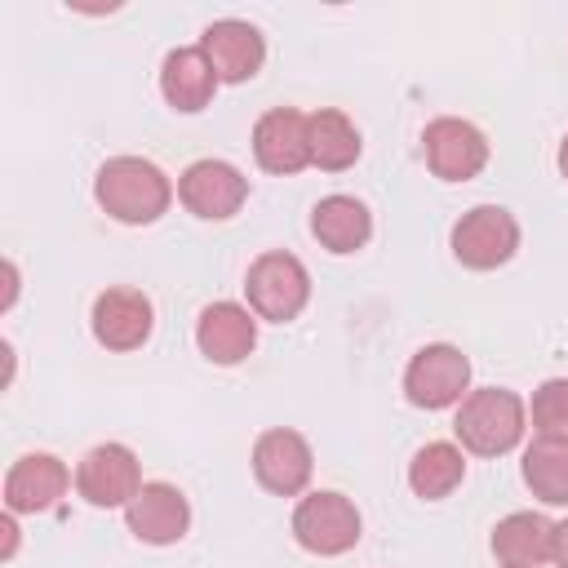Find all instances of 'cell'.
<instances>
[{
	"label": "cell",
	"mask_w": 568,
	"mask_h": 568,
	"mask_svg": "<svg viewBox=\"0 0 568 568\" xmlns=\"http://www.w3.org/2000/svg\"><path fill=\"white\" fill-rule=\"evenodd\" d=\"M93 200L102 204L106 217L124 226H151L169 213L173 204V182L164 178L160 164L142 155H115L98 169L93 178Z\"/></svg>",
	"instance_id": "obj_1"
},
{
	"label": "cell",
	"mask_w": 568,
	"mask_h": 568,
	"mask_svg": "<svg viewBox=\"0 0 568 568\" xmlns=\"http://www.w3.org/2000/svg\"><path fill=\"white\" fill-rule=\"evenodd\" d=\"M453 430H457V439H462L466 453H475V457H501V453H510L524 439L528 408L506 386H479V390H470L457 404Z\"/></svg>",
	"instance_id": "obj_2"
},
{
	"label": "cell",
	"mask_w": 568,
	"mask_h": 568,
	"mask_svg": "<svg viewBox=\"0 0 568 568\" xmlns=\"http://www.w3.org/2000/svg\"><path fill=\"white\" fill-rule=\"evenodd\" d=\"M244 293H248V311L257 320L271 324H288L306 311L311 302V271L293 257V253H262L248 275H244Z\"/></svg>",
	"instance_id": "obj_3"
},
{
	"label": "cell",
	"mask_w": 568,
	"mask_h": 568,
	"mask_svg": "<svg viewBox=\"0 0 568 568\" xmlns=\"http://www.w3.org/2000/svg\"><path fill=\"white\" fill-rule=\"evenodd\" d=\"M404 395H408V404H417L426 413L462 404L470 395V359L453 342L422 346L404 368Z\"/></svg>",
	"instance_id": "obj_4"
},
{
	"label": "cell",
	"mask_w": 568,
	"mask_h": 568,
	"mask_svg": "<svg viewBox=\"0 0 568 568\" xmlns=\"http://www.w3.org/2000/svg\"><path fill=\"white\" fill-rule=\"evenodd\" d=\"M359 532H364V519L355 501L342 493H311L293 510V537L311 555H324V559L346 555L359 541Z\"/></svg>",
	"instance_id": "obj_5"
},
{
	"label": "cell",
	"mask_w": 568,
	"mask_h": 568,
	"mask_svg": "<svg viewBox=\"0 0 568 568\" xmlns=\"http://www.w3.org/2000/svg\"><path fill=\"white\" fill-rule=\"evenodd\" d=\"M519 248V222L501 204H475L453 226V257L470 271H497Z\"/></svg>",
	"instance_id": "obj_6"
},
{
	"label": "cell",
	"mask_w": 568,
	"mask_h": 568,
	"mask_svg": "<svg viewBox=\"0 0 568 568\" xmlns=\"http://www.w3.org/2000/svg\"><path fill=\"white\" fill-rule=\"evenodd\" d=\"M138 488H142V466L129 444H98L75 466V493L98 510L129 506Z\"/></svg>",
	"instance_id": "obj_7"
},
{
	"label": "cell",
	"mask_w": 568,
	"mask_h": 568,
	"mask_svg": "<svg viewBox=\"0 0 568 568\" xmlns=\"http://www.w3.org/2000/svg\"><path fill=\"white\" fill-rule=\"evenodd\" d=\"M178 200L204 222H226L248 200V178L226 160H195L178 178Z\"/></svg>",
	"instance_id": "obj_8"
},
{
	"label": "cell",
	"mask_w": 568,
	"mask_h": 568,
	"mask_svg": "<svg viewBox=\"0 0 568 568\" xmlns=\"http://www.w3.org/2000/svg\"><path fill=\"white\" fill-rule=\"evenodd\" d=\"M422 146H426L430 173L444 182H470L488 164V138L470 120H457V115L430 120L422 133Z\"/></svg>",
	"instance_id": "obj_9"
},
{
	"label": "cell",
	"mask_w": 568,
	"mask_h": 568,
	"mask_svg": "<svg viewBox=\"0 0 568 568\" xmlns=\"http://www.w3.org/2000/svg\"><path fill=\"white\" fill-rule=\"evenodd\" d=\"M311 470H315V457H311V444L297 430L275 426V430L257 435V444H253V475H257V484L266 493L297 497L311 484Z\"/></svg>",
	"instance_id": "obj_10"
},
{
	"label": "cell",
	"mask_w": 568,
	"mask_h": 568,
	"mask_svg": "<svg viewBox=\"0 0 568 568\" xmlns=\"http://www.w3.org/2000/svg\"><path fill=\"white\" fill-rule=\"evenodd\" d=\"M200 49H204V58H209V67L217 71L222 84H244L266 62V40L244 18H217V22H209L204 36H200Z\"/></svg>",
	"instance_id": "obj_11"
},
{
	"label": "cell",
	"mask_w": 568,
	"mask_h": 568,
	"mask_svg": "<svg viewBox=\"0 0 568 568\" xmlns=\"http://www.w3.org/2000/svg\"><path fill=\"white\" fill-rule=\"evenodd\" d=\"M89 324L106 351H138L155 328V306L138 288H106L93 297Z\"/></svg>",
	"instance_id": "obj_12"
},
{
	"label": "cell",
	"mask_w": 568,
	"mask_h": 568,
	"mask_svg": "<svg viewBox=\"0 0 568 568\" xmlns=\"http://www.w3.org/2000/svg\"><path fill=\"white\" fill-rule=\"evenodd\" d=\"M124 519H129V532L146 546H173L186 537L191 528V506L182 497V488L173 484H142L138 497L124 506Z\"/></svg>",
	"instance_id": "obj_13"
},
{
	"label": "cell",
	"mask_w": 568,
	"mask_h": 568,
	"mask_svg": "<svg viewBox=\"0 0 568 568\" xmlns=\"http://www.w3.org/2000/svg\"><path fill=\"white\" fill-rule=\"evenodd\" d=\"M253 160L266 173H302L311 164V138H306V115L293 106H275L253 124Z\"/></svg>",
	"instance_id": "obj_14"
},
{
	"label": "cell",
	"mask_w": 568,
	"mask_h": 568,
	"mask_svg": "<svg viewBox=\"0 0 568 568\" xmlns=\"http://www.w3.org/2000/svg\"><path fill=\"white\" fill-rule=\"evenodd\" d=\"M195 346L209 364H240L257 346V320L240 302H209L195 320Z\"/></svg>",
	"instance_id": "obj_15"
},
{
	"label": "cell",
	"mask_w": 568,
	"mask_h": 568,
	"mask_svg": "<svg viewBox=\"0 0 568 568\" xmlns=\"http://www.w3.org/2000/svg\"><path fill=\"white\" fill-rule=\"evenodd\" d=\"M71 484V470L53 457V453H27L9 466L4 475V506L13 515H40V510H53L62 501Z\"/></svg>",
	"instance_id": "obj_16"
},
{
	"label": "cell",
	"mask_w": 568,
	"mask_h": 568,
	"mask_svg": "<svg viewBox=\"0 0 568 568\" xmlns=\"http://www.w3.org/2000/svg\"><path fill=\"white\" fill-rule=\"evenodd\" d=\"M217 84H222V80H217V71L209 67V58H204L200 44L173 49V53L164 58V67H160V93H164V102H169L173 111H186V115L204 111V106L213 102Z\"/></svg>",
	"instance_id": "obj_17"
},
{
	"label": "cell",
	"mask_w": 568,
	"mask_h": 568,
	"mask_svg": "<svg viewBox=\"0 0 568 568\" xmlns=\"http://www.w3.org/2000/svg\"><path fill=\"white\" fill-rule=\"evenodd\" d=\"M555 550V524L537 510H515L493 528V555L510 568H541Z\"/></svg>",
	"instance_id": "obj_18"
},
{
	"label": "cell",
	"mask_w": 568,
	"mask_h": 568,
	"mask_svg": "<svg viewBox=\"0 0 568 568\" xmlns=\"http://www.w3.org/2000/svg\"><path fill=\"white\" fill-rule=\"evenodd\" d=\"M311 235L328 248V253H355L368 244L373 235V213L364 200L355 195H324L311 209Z\"/></svg>",
	"instance_id": "obj_19"
},
{
	"label": "cell",
	"mask_w": 568,
	"mask_h": 568,
	"mask_svg": "<svg viewBox=\"0 0 568 568\" xmlns=\"http://www.w3.org/2000/svg\"><path fill=\"white\" fill-rule=\"evenodd\" d=\"M466 479V457L457 444L448 439H430L413 453L408 462V488L422 497V501H444L457 484Z\"/></svg>",
	"instance_id": "obj_20"
},
{
	"label": "cell",
	"mask_w": 568,
	"mask_h": 568,
	"mask_svg": "<svg viewBox=\"0 0 568 568\" xmlns=\"http://www.w3.org/2000/svg\"><path fill=\"white\" fill-rule=\"evenodd\" d=\"M306 138H311V164L324 173H342L359 160V129L333 106L306 115Z\"/></svg>",
	"instance_id": "obj_21"
},
{
	"label": "cell",
	"mask_w": 568,
	"mask_h": 568,
	"mask_svg": "<svg viewBox=\"0 0 568 568\" xmlns=\"http://www.w3.org/2000/svg\"><path fill=\"white\" fill-rule=\"evenodd\" d=\"M524 484L546 506H568V439L537 435L524 448Z\"/></svg>",
	"instance_id": "obj_22"
},
{
	"label": "cell",
	"mask_w": 568,
	"mask_h": 568,
	"mask_svg": "<svg viewBox=\"0 0 568 568\" xmlns=\"http://www.w3.org/2000/svg\"><path fill=\"white\" fill-rule=\"evenodd\" d=\"M532 426L537 435L568 439V377H546L532 390Z\"/></svg>",
	"instance_id": "obj_23"
},
{
	"label": "cell",
	"mask_w": 568,
	"mask_h": 568,
	"mask_svg": "<svg viewBox=\"0 0 568 568\" xmlns=\"http://www.w3.org/2000/svg\"><path fill=\"white\" fill-rule=\"evenodd\" d=\"M18 555V524H13V510H4L0 519V559H13Z\"/></svg>",
	"instance_id": "obj_24"
},
{
	"label": "cell",
	"mask_w": 568,
	"mask_h": 568,
	"mask_svg": "<svg viewBox=\"0 0 568 568\" xmlns=\"http://www.w3.org/2000/svg\"><path fill=\"white\" fill-rule=\"evenodd\" d=\"M550 564H555V568H568V519L555 524V550H550Z\"/></svg>",
	"instance_id": "obj_25"
},
{
	"label": "cell",
	"mask_w": 568,
	"mask_h": 568,
	"mask_svg": "<svg viewBox=\"0 0 568 568\" xmlns=\"http://www.w3.org/2000/svg\"><path fill=\"white\" fill-rule=\"evenodd\" d=\"M13 302H18V266H13V262H4V302H0V306L9 311Z\"/></svg>",
	"instance_id": "obj_26"
},
{
	"label": "cell",
	"mask_w": 568,
	"mask_h": 568,
	"mask_svg": "<svg viewBox=\"0 0 568 568\" xmlns=\"http://www.w3.org/2000/svg\"><path fill=\"white\" fill-rule=\"evenodd\" d=\"M559 173L568 178V133H564V142H559Z\"/></svg>",
	"instance_id": "obj_27"
},
{
	"label": "cell",
	"mask_w": 568,
	"mask_h": 568,
	"mask_svg": "<svg viewBox=\"0 0 568 568\" xmlns=\"http://www.w3.org/2000/svg\"><path fill=\"white\" fill-rule=\"evenodd\" d=\"M501 568H510V564H501Z\"/></svg>",
	"instance_id": "obj_28"
}]
</instances>
